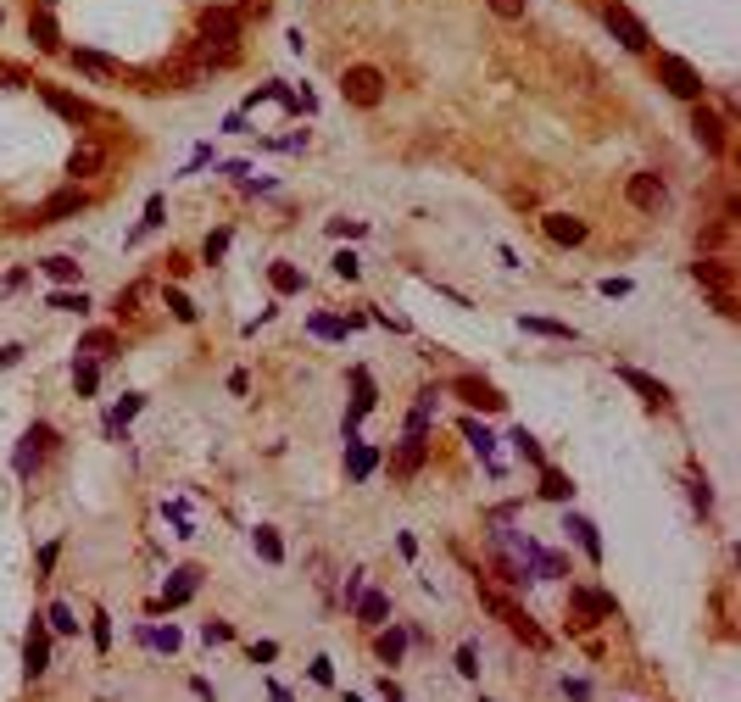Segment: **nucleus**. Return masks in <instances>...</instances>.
<instances>
[{"instance_id": "dca6fc26", "label": "nucleus", "mask_w": 741, "mask_h": 702, "mask_svg": "<svg viewBox=\"0 0 741 702\" xmlns=\"http://www.w3.org/2000/svg\"><path fill=\"white\" fill-rule=\"evenodd\" d=\"M351 614H357V624L379 630V624H391V596H384V591H363V596H357V608H351Z\"/></svg>"}, {"instance_id": "603ef678", "label": "nucleus", "mask_w": 741, "mask_h": 702, "mask_svg": "<svg viewBox=\"0 0 741 702\" xmlns=\"http://www.w3.org/2000/svg\"><path fill=\"white\" fill-rule=\"evenodd\" d=\"M496 17H524V0H491Z\"/></svg>"}, {"instance_id": "a19ab883", "label": "nucleus", "mask_w": 741, "mask_h": 702, "mask_svg": "<svg viewBox=\"0 0 741 702\" xmlns=\"http://www.w3.org/2000/svg\"><path fill=\"white\" fill-rule=\"evenodd\" d=\"M168 307H173V318H179V324H196V301H190L184 291H168Z\"/></svg>"}, {"instance_id": "f3484780", "label": "nucleus", "mask_w": 741, "mask_h": 702, "mask_svg": "<svg viewBox=\"0 0 741 702\" xmlns=\"http://www.w3.org/2000/svg\"><path fill=\"white\" fill-rule=\"evenodd\" d=\"M79 207H84V189H79V184H73V189H56V196H51V201H45V207L34 212V223H56V217H73Z\"/></svg>"}, {"instance_id": "13d9d810", "label": "nucleus", "mask_w": 741, "mask_h": 702, "mask_svg": "<svg viewBox=\"0 0 741 702\" xmlns=\"http://www.w3.org/2000/svg\"><path fill=\"white\" fill-rule=\"evenodd\" d=\"M379 697H384V702H407V697H402V686H396V680H379Z\"/></svg>"}, {"instance_id": "ea45409f", "label": "nucleus", "mask_w": 741, "mask_h": 702, "mask_svg": "<svg viewBox=\"0 0 741 702\" xmlns=\"http://www.w3.org/2000/svg\"><path fill=\"white\" fill-rule=\"evenodd\" d=\"M458 675H463V680H474V675H479V647H474V642H463V647H458Z\"/></svg>"}, {"instance_id": "4d7b16f0", "label": "nucleus", "mask_w": 741, "mask_h": 702, "mask_svg": "<svg viewBox=\"0 0 741 702\" xmlns=\"http://www.w3.org/2000/svg\"><path fill=\"white\" fill-rule=\"evenodd\" d=\"M563 691H569L574 702H586V697H591V686H586V680H563Z\"/></svg>"}, {"instance_id": "1a4fd4ad", "label": "nucleus", "mask_w": 741, "mask_h": 702, "mask_svg": "<svg viewBox=\"0 0 741 702\" xmlns=\"http://www.w3.org/2000/svg\"><path fill=\"white\" fill-rule=\"evenodd\" d=\"M625 196H630V207H635V212H658V207L669 201V184H663L658 173H635Z\"/></svg>"}, {"instance_id": "58836bf2", "label": "nucleus", "mask_w": 741, "mask_h": 702, "mask_svg": "<svg viewBox=\"0 0 741 702\" xmlns=\"http://www.w3.org/2000/svg\"><path fill=\"white\" fill-rule=\"evenodd\" d=\"M51 307H56V312H89V296H84V291H56Z\"/></svg>"}, {"instance_id": "e433bc0d", "label": "nucleus", "mask_w": 741, "mask_h": 702, "mask_svg": "<svg viewBox=\"0 0 741 702\" xmlns=\"http://www.w3.org/2000/svg\"><path fill=\"white\" fill-rule=\"evenodd\" d=\"M45 273H51L56 284H73V279H79V263H73V257H45Z\"/></svg>"}, {"instance_id": "052dcab7", "label": "nucleus", "mask_w": 741, "mask_h": 702, "mask_svg": "<svg viewBox=\"0 0 741 702\" xmlns=\"http://www.w3.org/2000/svg\"><path fill=\"white\" fill-rule=\"evenodd\" d=\"M268 697H273V702H296V697H290L284 686H268Z\"/></svg>"}, {"instance_id": "7ed1b4c3", "label": "nucleus", "mask_w": 741, "mask_h": 702, "mask_svg": "<svg viewBox=\"0 0 741 702\" xmlns=\"http://www.w3.org/2000/svg\"><path fill=\"white\" fill-rule=\"evenodd\" d=\"M691 273H697V284H708V291H714L719 312L730 318V312H736V291H730L736 268H730V263H719V257H702V263H691Z\"/></svg>"}, {"instance_id": "4c0bfd02", "label": "nucleus", "mask_w": 741, "mask_h": 702, "mask_svg": "<svg viewBox=\"0 0 741 702\" xmlns=\"http://www.w3.org/2000/svg\"><path fill=\"white\" fill-rule=\"evenodd\" d=\"M307 329H312L318 340H346V324H340V318H324V312H318V318H312Z\"/></svg>"}, {"instance_id": "423d86ee", "label": "nucleus", "mask_w": 741, "mask_h": 702, "mask_svg": "<svg viewBox=\"0 0 741 702\" xmlns=\"http://www.w3.org/2000/svg\"><path fill=\"white\" fill-rule=\"evenodd\" d=\"M658 73H663V84L681 95V101H702V79H697L691 61H681V56H658Z\"/></svg>"}, {"instance_id": "72a5a7b5", "label": "nucleus", "mask_w": 741, "mask_h": 702, "mask_svg": "<svg viewBox=\"0 0 741 702\" xmlns=\"http://www.w3.org/2000/svg\"><path fill=\"white\" fill-rule=\"evenodd\" d=\"M73 68H84V73H101V79H112V73H117L112 61H107V56H95V51H73Z\"/></svg>"}, {"instance_id": "20e7f679", "label": "nucleus", "mask_w": 741, "mask_h": 702, "mask_svg": "<svg viewBox=\"0 0 741 702\" xmlns=\"http://www.w3.org/2000/svg\"><path fill=\"white\" fill-rule=\"evenodd\" d=\"M51 669V624L45 619H28V635H23V680H40Z\"/></svg>"}, {"instance_id": "8fccbe9b", "label": "nucleus", "mask_w": 741, "mask_h": 702, "mask_svg": "<svg viewBox=\"0 0 741 702\" xmlns=\"http://www.w3.org/2000/svg\"><path fill=\"white\" fill-rule=\"evenodd\" d=\"M340 596H346V608H357V596H363V568L346 574V591H340Z\"/></svg>"}, {"instance_id": "5701e85b", "label": "nucleus", "mask_w": 741, "mask_h": 702, "mask_svg": "<svg viewBox=\"0 0 741 702\" xmlns=\"http://www.w3.org/2000/svg\"><path fill=\"white\" fill-rule=\"evenodd\" d=\"M563 530H569V535L579 540V552H586L591 563L602 558V540H597V524H591V519H579V513H569V524H563Z\"/></svg>"}, {"instance_id": "6e6d98bb", "label": "nucleus", "mask_w": 741, "mask_h": 702, "mask_svg": "<svg viewBox=\"0 0 741 702\" xmlns=\"http://www.w3.org/2000/svg\"><path fill=\"white\" fill-rule=\"evenodd\" d=\"M156 223H162V196L145 201V229H156Z\"/></svg>"}, {"instance_id": "6ab92c4d", "label": "nucleus", "mask_w": 741, "mask_h": 702, "mask_svg": "<svg viewBox=\"0 0 741 702\" xmlns=\"http://www.w3.org/2000/svg\"><path fill=\"white\" fill-rule=\"evenodd\" d=\"M351 391H357V396H351V412H346V435L357 430V419H363V412L374 407V379H368L363 368H351Z\"/></svg>"}, {"instance_id": "cd10ccee", "label": "nucleus", "mask_w": 741, "mask_h": 702, "mask_svg": "<svg viewBox=\"0 0 741 702\" xmlns=\"http://www.w3.org/2000/svg\"><path fill=\"white\" fill-rule=\"evenodd\" d=\"M28 34H34L40 51H56V23H51L45 12H28Z\"/></svg>"}, {"instance_id": "de8ad7c7", "label": "nucleus", "mask_w": 741, "mask_h": 702, "mask_svg": "<svg viewBox=\"0 0 741 702\" xmlns=\"http://www.w3.org/2000/svg\"><path fill=\"white\" fill-rule=\"evenodd\" d=\"M223 251H229V229H218V235H207V263H218Z\"/></svg>"}, {"instance_id": "49530a36", "label": "nucleus", "mask_w": 741, "mask_h": 702, "mask_svg": "<svg viewBox=\"0 0 741 702\" xmlns=\"http://www.w3.org/2000/svg\"><path fill=\"white\" fill-rule=\"evenodd\" d=\"M245 658H251V663H273V658H279V647H273V642H251V647H245Z\"/></svg>"}, {"instance_id": "f8f14e48", "label": "nucleus", "mask_w": 741, "mask_h": 702, "mask_svg": "<svg viewBox=\"0 0 741 702\" xmlns=\"http://www.w3.org/2000/svg\"><path fill=\"white\" fill-rule=\"evenodd\" d=\"M691 134L702 140V151H725V117L708 112V106H697V112H691Z\"/></svg>"}, {"instance_id": "a211bd4d", "label": "nucleus", "mask_w": 741, "mask_h": 702, "mask_svg": "<svg viewBox=\"0 0 741 702\" xmlns=\"http://www.w3.org/2000/svg\"><path fill=\"white\" fill-rule=\"evenodd\" d=\"M463 440L474 446L479 457H486V468H491V474H502V463H496V435H491L486 424H479V419H463Z\"/></svg>"}, {"instance_id": "a18cd8bd", "label": "nucleus", "mask_w": 741, "mask_h": 702, "mask_svg": "<svg viewBox=\"0 0 741 702\" xmlns=\"http://www.w3.org/2000/svg\"><path fill=\"white\" fill-rule=\"evenodd\" d=\"M201 635H207L212 647H218V642H235V624H229V619H207V624H201Z\"/></svg>"}, {"instance_id": "bf43d9fd", "label": "nucleus", "mask_w": 741, "mask_h": 702, "mask_svg": "<svg viewBox=\"0 0 741 702\" xmlns=\"http://www.w3.org/2000/svg\"><path fill=\"white\" fill-rule=\"evenodd\" d=\"M6 363H17V346H0V368H6Z\"/></svg>"}, {"instance_id": "a878e982", "label": "nucleus", "mask_w": 741, "mask_h": 702, "mask_svg": "<svg viewBox=\"0 0 741 702\" xmlns=\"http://www.w3.org/2000/svg\"><path fill=\"white\" fill-rule=\"evenodd\" d=\"M268 284H273L279 296H296V291H301V268H296V263H273V268H268Z\"/></svg>"}, {"instance_id": "c85d7f7f", "label": "nucleus", "mask_w": 741, "mask_h": 702, "mask_svg": "<svg viewBox=\"0 0 741 702\" xmlns=\"http://www.w3.org/2000/svg\"><path fill=\"white\" fill-rule=\"evenodd\" d=\"M45 101H51V112H56V117H68V123H84V117H89V112L73 101V95H61V89H45Z\"/></svg>"}, {"instance_id": "c756f323", "label": "nucleus", "mask_w": 741, "mask_h": 702, "mask_svg": "<svg viewBox=\"0 0 741 702\" xmlns=\"http://www.w3.org/2000/svg\"><path fill=\"white\" fill-rule=\"evenodd\" d=\"M140 642L156 647V652H173V647H179V630H173V624H156V630L145 624V630H140Z\"/></svg>"}, {"instance_id": "864d4df0", "label": "nucleus", "mask_w": 741, "mask_h": 702, "mask_svg": "<svg viewBox=\"0 0 741 702\" xmlns=\"http://www.w3.org/2000/svg\"><path fill=\"white\" fill-rule=\"evenodd\" d=\"M112 346H117V340H112V335H107V329H95V335H89V340H84V351H112Z\"/></svg>"}, {"instance_id": "ddd939ff", "label": "nucleus", "mask_w": 741, "mask_h": 702, "mask_svg": "<svg viewBox=\"0 0 741 702\" xmlns=\"http://www.w3.org/2000/svg\"><path fill=\"white\" fill-rule=\"evenodd\" d=\"M602 17H607V28H614V34H619V40H625L630 51H647V28H641V23H635V17H630L625 6H607Z\"/></svg>"}, {"instance_id": "9d476101", "label": "nucleus", "mask_w": 741, "mask_h": 702, "mask_svg": "<svg viewBox=\"0 0 741 702\" xmlns=\"http://www.w3.org/2000/svg\"><path fill=\"white\" fill-rule=\"evenodd\" d=\"M614 374L625 379L630 391H641V402H647V407H669V385H663V379H653V374H641V368H630V363H619Z\"/></svg>"}, {"instance_id": "393cba45", "label": "nucleus", "mask_w": 741, "mask_h": 702, "mask_svg": "<svg viewBox=\"0 0 741 702\" xmlns=\"http://www.w3.org/2000/svg\"><path fill=\"white\" fill-rule=\"evenodd\" d=\"M374 463H379V452H374V446L351 440V452H346V474H351V480H368V474H374Z\"/></svg>"}, {"instance_id": "473e14b6", "label": "nucleus", "mask_w": 741, "mask_h": 702, "mask_svg": "<svg viewBox=\"0 0 741 702\" xmlns=\"http://www.w3.org/2000/svg\"><path fill=\"white\" fill-rule=\"evenodd\" d=\"M507 440H513V446H519V457H524V463H546V457H541V440H535V435H530L524 424H519V430H513Z\"/></svg>"}, {"instance_id": "3c124183", "label": "nucleus", "mask_w": 741, "mask_h": 702, "mask_svg": "<svg viewBox=\"0 0 741 702\" xmlns=\"http://www.w3.org/2000/svg\"><path fill=\"white\" fill-rule=\"evenodd\" d=\"M312 680L318 686H335V663L329 658H312Z\"/></svg>"}, {"instance_id": "c9c22d12", "label": "nucleus", "mask_w": 741, "mask_h": 702, "mask_svg": "<svg viewBox=\"0 0 741 702\" xmlns=\"http://www.w3.org/2000/svg\"><path fill=\"white\" fill-rule=\"evenodd\" d=\"M45 624H51L56 635H73V630H79V619H73V608H68V602H56V608L45 614Z\"/></svg>"}, {"instance_id": "6e6552de", "label": "nucleus", "mask_w": 741, "mask_h": 702, "mask_svg": "<svg viewBox=\"0 0 741 702\" xmlns=\"http://www.w3.org/2000/svg\"><path fill=\"white\" fill-rule=\"evenodd\" d=\"M424 452H430L424 435H402L396 452H391V480H412V474L424 468Z\"/></svg>"}, {"instance_id": "aec40b11", "label": "nucleus", "mask_w": 741, "mask_h": 702, "mask_svg": "<svg viewBox=\"0 0 741 702\" xmlns=\"http://www.w3.org/2000/svg\"><path fill=\"white\" fill-rule=\"evenodd\" d=\"M541 223H546V235H552L558 245H579V240H586V223L569 217V212H546Z\"/></svg>"}, {"instance_id": "f03ea898", "label": "nucleus", "mask_w": 741, "mask_h": 702, "mask_svg": "<svg viewBox=\"0 0 741 702\" xmlns=\"http://www.w3.org/2000/svg\"><path fill=\"white\" fill-rule=\"evenodd\" d=\"M340 89H346V101H351V106H379V101H384V73L368 68V61H357V68H346Z\"/></svg>"}, {"instance_id": "f704fd0d", "label": "nucleus", "mask_w": 741, "mask_h": 702, "mask_svg": "<svg viewBox=\"0 0 741 702\" xmlns=\"http://www.w3.org/2000/svg\"><path fill=\"white\" fill-rule=\"evenodd\" d=\"M89 635H95V652H112V614H89Z\"/></svg>"}, {"instance_id": "f257e3e1", "label": "nucleus", "mask_w": 741, "mask_h": 702, "mask_svg": "<svg viewBox=\"0 0 741 702\" xmlns=\"http://www.w3.org/2000/svg\"><path fill=\"white\" fill-rule=\"evenodd\" d=\"M479 602H486V608H491V614H496L513 635H519V642H530L535 652L546 647V630H541V624H535V619H530V614H524V608H519V602H513L507 591H496V586H479Z\"/></svg>"}, {"instance_id": "b1692460", "label": "nucleus", "mask_w": 741, "mask_h": 702, "mask_svg": "<svg viewBox=\"0 0 741 702\" xmlns=\"http://www.w3.org/2000/svg\"><path fill=\"white\" fill-rule=\"evenodd\" d=\"M251 547H256V558H263V563H284V540H279V530H268V524L251 530Z\"/></svg>"}, {"instance_id": "2eb2a0df", "label": "nucleus", "mask_w": 741, "mask_h": 702, "mask_svg": "<svg viewBox=\"0 0 741 702\" xmlns=\"http://www.w3.org/2000/svg\"><path fill=\"white\" fill-rule=\"evenodd\" d=\"M407 642H412V630H407V624H379V642H374L379 663H402Z\"/></svg>"}, {"instance_id": "09e8293b", "label": "nucleus", "mask_w": 741, "mask_h": 702, "mask_svg": "<svg viewBox=\"0 0 741 702\" xmlns=\"http://www.w3.org/2000/svg\"><path fill=\"white\" fill-rule=\"evenodd\" d=\"M335 273H340V279H357V273H363V263L351 257V251H340V257H335Z\"/></svg>"}, {"instance_id": "bb28decb", "label": "nucleus", "mask_w": 741, "mask_h": 702, "mask_svg": "<svg viewBox=\"0 0 741 702\" xmlns=\"http://www.w3.org/2000/svg\"><path fill=\"white\" fill-rule=\"evenodd\" d=\"M541 496H546V502H569V496H574L569 474H563V468H541Z\"/></svg>"}, {"instance_id": "4468645a", "label": "nucleus", "mask_w": 741, "mask_h": 702, "mask_svg": "<svg viewBox=\"0 0 741 702\" xmlns=\"http://www.w3.org/2000/svg\"><path fill=\"white\" fill-rule=\"evenodd\" d=\"M201 34H207V45H235V34H240V17L235 12H207L201 17Z\"/></svg>"}, {"instance_id": "7c9ffc66", "label": "nucleus", "mask_w": 741, "mask_h": 702, "mask_svg": "<svg viewBox=\"0 0 741 702\" xmlns=\"http://www.w3.org/2000/svg\"><path fill=\"white\" fill-rule=\"evenodd\" d=\"M73 385H79V396H95V385H101V368H95L89 357H79V363H73Z\"/></svg>"}, {"instance_id": "2f4dec72", "label": "nucleus", "mask_w": 741, "mask_h": 702, "mask_svg": "<svg viewBox=\"0 0 741 702\" xmlns=\"http://www.w3.org/2000/svg\"><path fill=\"white\" fill-rule=\"evenodd\" d=\"M519 324H524L530 335H552V340H574V329H569V324H552V318H519Z\"/></svg>"}, {"instance_id": "0eeeda50", "label": "nucleus", "mask_w": 741, "mask_h": 702, "mask_svg": "<svg viewBox=\"0 0 741 702\" xmlns=\"http://www.w3.org/2000/svg\"><path fill=\"white\" fill-rule=\"evenodd\" d=\"M569 602L579 608L574 630H586V624H597V619H614V614H619V602H614V596H602V591H586V586H569Z\"/></svg>"}, {"instance_id": "680f3d73", "label": "nucleus", "mask_w": 741, "mask_h": 702, "mask_svg": "<svg viewBox=\"0 0 741 702\" xmlns=\"http://www.w3.org/2000/svg\"><path fill=\"white\" fill-rule=\"evenodd\" d=\"M346 702H363V697H346Z\"/></svg>"}, {"instance_id": "c03bdc74", "label": "nucleus", "mask_w": 741, "mask_h": 702, "mask_svg": "<svg viewBox=\"0 0 741 702\" xmlns=\"http://www.w3.org/2000/svg\"><path fill=\"white\" fill-rule=\"evenodd\" d=\"M329 235L335 240H357L363 235V217H329Z\"/></svg>"}, {"instance_id": "412c9836", "label": "nucleus", "mask_w": 741, "mask_h": 702, "mask_svg": "<svg viewBox=\"0 0 741 702\" xmlns=\"http://www.w3.org/2000/svg\"><path fill=\"white\" fill-rule=\"evenodd\" d=\"M101 168H107V151H101V145H79V151L68 156V173H73V179H95Z\"/></svg>"}, {"instance_id": "79ce46f5", "label": "nucleus", "mask_w": 741, "mask_h": 702, "mask_svg": "<svg viewBox=\"0 0 741 702\" xmlns=\"http://www.w3.org/2000/svg\"><path fill=\"white\" fill-rule=\"evenodd\" d=\"M691 507H697V513H708V507H714V491H708V480H702V474H691Z\"/></svg>"}, {"instance_id": "37998d69", "label": "nucleus", "mask_w": 741, "mask_h": 702, "mask_svg": "<svg viewBox=\"0 0 741 702\" xmlns=\"http://www.w3.org/2000/svg\"><path fill=\"white\" fill-rule=\"evenodd\" d=\"M34 463H40V446L23 435V446H17V474H23V480H28V474H34Z\"/></svg>"}, {"instance_id": "4be33fe9", "label": "nucleus", "mask_w": 741, "mask_h": 702, "mask_svg": "<svg viewBox=\"0 0 741 702\" xmlns=\"http://www.w3.org/2000/svg\"><path fill=\"white\" fill-rule=\"evenodd\" d=\"M435 402H440V391L430 385V391H418V402H412V412H407V435H424L430 430V419H435Z\"/></svg>"}, {"instance_id": "39448f33", "label": "nucleus", "mask_w": 741, "mask_h": 702, "mask_svg": "<svg viewBox=\"0 0 741 702\" xmlns=\"http://www.w3.org/2000/svg\"><path fill=\"white\" fill-rule=\"evenodd\" d=\"M201 591V568L196 563H184V568H173L168 574V586H162V596H156V614H173V608H184L190 596Z\"/></svg>"}, {"instance_id": "5fc2aeb1", "label": "nucleus", "mask_w": 741, "mask_h": 702, "mask_svg": "<svg viewBox=\"0 0 741 702\" xmlns=\"http://www.w3.org/2000/svg\"><path fill=\"white\" fill-rule=\"evenodd\" d=\"M630 291H635L630 279H602V296H630Z\"/></svg>"}, {"instance_id": "9b49d317", "label": "nucleus", "mask_w": 741, "mask_h": 702, "mask_svg": "<svg viewBox=\"0 0 741 702\" xmlns=\"http://www.w3.org/2000/svg\"><path fill=\"white\" fill-rule=\"evenodd\" d=\"M452 391H458L468 407H486V412H502V407H507V396H502L496 385H486V379H474V374H468V379H458Z\"/></svg>"}]
</instances>
